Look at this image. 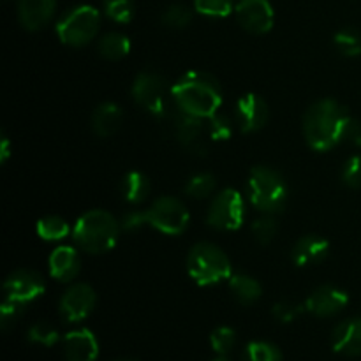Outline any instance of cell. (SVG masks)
I'll use <instances>...</instances> for the list:
<instances>
[{
    "mask_svg": "<svg viewBox=\"0 0 361 361\" xmlns=\"http://www.w3.org/2000/svg\"><path fill=\"white\" fill-rule=\"evenodd\" d=\"M351 115L345 106L335 99L314 102L303 115V136L309 147L317 152H328L344 141V130Z\"/></svg>",
    "mask_w": 361,
    "mask_h": 361,
    "instance_id": "1",
    "label": "cell"
},
{
    "mask_svg": "<svg viewBox=\"0 0 361 361\" xmlns=\"http://www.w3.org/2000/svg\"><path fill=\"white\" fill-rule=\"evenodd\" d=\"M171 95L176 108L203 120L219 113V108L222 106L221 83L217 78L201 71H189L182 74L173 83Z\"/></svg>",
    "mask_w": 361,
    "mask_h": 361,
    "instance_id": "2",
    "label": "cell"
},
{
    "mask_svg": "<svg viewBox=\"0 0 361 361\" xmlns=\"http://www.w3.org/2000/svg\"><path fill=\"white\" fill-rule=\"evenodd\" d=\"M122 226L109 212L90 210L81 215L73 228V240L78 249L87 254H104L118 242Z\"/></svg>",
    "mask_w": 361,
    "mask_h": 361,
    "instance_id": "3",
    "label": "cell"
},
{
    "mask_svg": "<svg viewBox=\"0 0 361 361\" xmlns=\"http://www.w3.org/2000/svg\"><path fill=\"white\" fill-rule=\"evenodd\" d=\"M247 197L250 204L263 214H279L284 210L289 197L284 176L268 166H256L247 178Z\"/></svg>",
    "mask_w": 361,
    "mask_h": 361,
    "instance_id": "4",
    "label": "cell"
},
{
    "mask_svg": "<svg viewBox=\"0 0 361 361\" xmlns=\"http://www.w3.org/2000/svg\"><path fill=\"white\" fill-rule=\"evenodd\" d=\"M187 271L197 286L221 284L233 275L229 257L210 242H200L189 250Z\"/></svg>",
    "mask_w": 361,
    "mask_h": 361,
    "instance_id": "5",
    "label": "cell"
},
{
    "mask_svg": "<svg viewBox=\"0 0 361 361\" xmlns=\"http://www.w3.org/2000/svg\"><path fill=\"white\" fill-rule=\"evenodd\" d=\"M133 97L141 108L161 120H168L176 108L171 95V87L164 76L154 71H143L133 83Z\"/></svg>",
    "mask_w": 361,
    "mask_h": 361,
    "instance_id": "6",
    "label": "cell"
},
{
    "mask_svg": "<svg viewBox=\"0 0 361 361\" xmlns=\"http://www.w3.org/2000/svg\"><path fill=\"white\" fill-rule=\"evenodd\" d=\"M99 27H101L99 11L92 6H78L67 11L56 21V34L63 44L81 48L97 35Z\"/></svg>",
    "mask_w": 361,
    "mask_h": 361,
    "instance_id": "7",
    "label": "cell"
},
{
    "mask_svg": "<svg viewBox=\"0 0 361 361\" xmlns=\"http://www.w3.org/2000/svg\"><path fill=\"white\" fill-rule=\"evenodd\" d=\"M245 200L235 189H224L212 200L207 222L217 231H236L245 221Z\"/></svg>",
    "mask_w": 361,
    "mask_h": 361,
    "instance_id": "8",
    "label": "cell"
},
{
    "mask_svg": "<svg viewBox=\"0 0 361 361\" xmlns=\"http://www.w3.org/2000/svg\"><path fill=\"white\" fill-rule=\"evenodd\" d=\"M147 219L150 228L169 236L182 235L190 222L185 204L173 196H162L155 200V203L147 210Z\"/></svg>",
    "mask_w": 361,
    "mask_h": 361,
    "instance_id": "9",
    "label": "cell"
},
{
    "mask_svg": "<svg viewBox=\"0 0 361 361\" xmlns=\"http://www.w3.org/2000/svg\"><path fill=\"white\" fill-rule=\"evenodd\" d=\"M95 302H97V295H95L92 286L85 284V282L73 284L60 298V317L66 323H80V321L87 319L90 316L95 307Z\"/></svg>",
    "mask_w": 361,
    "mask_h": 361,
    "instance_id": "10",
    "label": "cell"
},
{
    "mask_svg": "<svg viewBox=\"0 0 361 361\" xmlns=\"http://www.w3.org/2000/svg\"><path fill=\"white\" fill-rule=\"evenodd\" d=\"M168 120H171L176 140H178V143L182 145L183 148H187V150L194 155H204V152H207V145H204V137H203L204 136L203 118L190 115V113L182 111L180 108H175Z\"/></svg>",
    "mask_w": 361,
    "mask_h": 361,
    "instance_id": "11",
    "label": "cell"
},
{
    "mask_svg": "<svg viewBox=\"0 0 361 361\" xmlns=\"http://www.w3.org/2000/svg\"><path fill=\"white\" fill-rule=\"evenodd\" d=\"M235 14L242 28L250 34H267L274 27L275 13L268 0H240L235 7Z\"/></svg>",
    "mask_w": 361,
    "mask_h": 361,
    "instance_id": "12",
    "label": "cell"
},
{
    "mask_svg": "<svg viewBox=\"0 0 361 361\" xmlns=\"http://www.w3.org/2000/svg\"><path fill=\"white\" fill-rule=\"evenodd\" d=\"M44 289L46 284L37 271L16 270L4 282V298L27 305L41 295H44Z\"/></svg>",
    "mask_w": 361,
    "mask_h": 361,
    "instance_id": "13",
    "label": "cell"
},
{
    "mask_svg": "<svg viewBox=\"0 0 361 361\" xmlns=\"http://www.w3.org/2000/svg\"><path fill=\"white\" fill-rule=\"evenodd\" d=\"M268 118H270V109L261 95L245 94L236 102V123L242 133H257L267 126Z\"/></svg>",
    "mask_w": 361,
    "mask_h": 361,
    "instance_id": "14",
    "label": "cell"
},
{
    "mask_svg": "<svg viewBox=\"0 0 361 361\" xmlns=\"http://www.w3.org/2000/svg\"><path fill=\"white\" fill-rule=\"evenodd\" d=\"M349 296L335 286H319L305 300V310L317 317H331L348 307Z\"/></svg>",
    "mask_w": 361,
    "mask_h": 361,
    "instance_id": "15",
    "label": "cell"
},
{
    "mask_svg": "<svg viewBox=\"0 0 361 361\" xmlns=\"http://www.w3.org/2000/svg\"><path fill=\"white\" fill-rule=\"evenodd\" d=\"M63 355L66 361H95L99 355L97 338L87 328L71 331L63 337Z\"/></svg>",
    "mask_w": 361,
    "mask_h": 361,
    "instance_id": "16",
    "label": "cell"
},
{
    "mask_svg": "<svg viewBox=\"0 0 361 361\" xmlns=\"http://www.w3.org/2000/svg\"><path fill=\"white\" fill-rule=\"evenodd\" d=\"M55 7V0H18V18L27 30H41L51 21Z\"/></svg>",
    "mask_w": 361,
    "mask_h": 361,
    "instance_id": "17",
    "label": "cell"
},
{
    "mask_svg": "<svg viewBox=\"0 0 361 361\" xmlns=\"http://www.w3.org/2000/svg\"><path fill=\"white\" fill-rule=\"evenodd\" d=\"M330 252V243L319 235L302 236L291 250V259L296 267H312L323 263Z\"/></svg>",
    "mask_w": 361,
    "mask_h": 361,
    "instance_id": "18",
    "label": "cell"
},
{
    "mask_svg": "<svg viewBox=\"0 0 361 361\" xmlns=\"http://www.w3.org/2000/svg\"><path fill=\"white\" fill-rule=\"evenodd\" d=\"M49 275L55 281L71 282L78 277L81 270V257L78 250L71 245L56 247L48 261Z\"/></svg>",
    "mask_w": 361,
    "mask_h": 361,
    "instance_id": "19",
    "label": "cell"
},
{
    "mask_svg": "<svg viewBox=\"0 0 361 361\" xmlns=\"http://www.w3.org/2000/svg\"><path fill=\"white\" fill-rule=\"evenodd\" d=\"M331 345L334 351L345 356L361 355V319H345L337 324L331 334Z\"/></svg>",
    "mask_w": 361,
    "mask_h": 361,
    "instance_id": "20",
    "label": "cell"
},
{
    "mask_svg": "<svg viewBox=\"0 0 361 361\" xmlns=\"http://www.w3.org/2000/svg\"><path fill=\"white\" fill-rule=\"evenodd\" d=\"M123 111L115 102H102L92 115V129L97 136L109 137L122 127Z\"/></svg>",
    "mask_w": 361,
    "mask_h": 361,
    "instance_id": "21",
    "label": "cell"
},
{
    "mask_svg": "<svg viewBox=\"0 0 361 361\" xmlns=\"http://www.w3.org/2000/svg\"><path fill=\"white\" fill-rule=\"evenodd\" d=\"M120 192L129 204H141L150 194V180L141 171H129L122 178Z\"/></svg>",
    "mask_w": 361,
    "mask_h": 361,
    "instance_id": "22",
    "label": "cell"
},
{
    "mask_svg": "<svg viewBox=\"0 0 361 361\" xmlns=\"http://www.w3.org/2000/svg\"><path fill=\"white\" fill-rule=\"evenodd\" d=\"M229 289H231L233 296L236 302L243 303V305H252L263 295V288L259 282L254 277L245 274H235L229 277Z\"/></svg>",
    "mask_w": 361,
    "mask_h": 361,
    "instance_id": "23",
    "label": "cell"
},
{
    "mask_svg": "<svg viewBox=\"0 0 361 361\" xmlns=\"http://www.w3.org/2000/svg\"><path fill=\"white\" fill-rule=\"evenodd\" d=\"M99 55L106 60H120L129 55L130 39L120 32H109L99 41Z\"/></svg>",
    "mask_w": 361,
    "mask_h": 361,
    "instance_id": "24",
    "label": "cell"
},
{
    "mask_svg": "<svg viewBox=\"0 0 361 361\" xmlns=\"http://www.w3.org/2000/svg\"><path fill=\"white\" fill-rule=\"evenodd\" d=\"M35 231L41 240L46 242H60V240L67 238L69 236L71 228L62 217H56V215H49V217L41 219L35 226Z\"/></svg>",
    "mask_w": 361,
    "mask_h": 361,
    "instance_id": "25",
    "label": "cell"
},
{
    "mask_svg": "<svg viewBox=\"0 0 361 361\" xmlns=\"http://www.w3.org/2000/svg\"><path fill=\"white\" fill-rule=\"evenodd\" d=\"M335 48L338 49V53L349 59H355V56L361 55V32L355 27H345L335 34L334 37Z\"/></svg>",
    "mask_w": 361,
    "mask_h": 361,
    "instance_id": "26",
    "label": "cell"
},
{
    "mask_svg": "<svg viewBox=\"0 0 361 361\" xmlns=\"http://www.w3.org/2000/svg\"><path fill=\"white\" fill-rule=\"evenodd\" d=\"M215 176L212 173H197L192 175L185 183V194L194 200H204L215 190Z\"/></svg>",
    "mask_w": 361,
    "mask_h": 361,
    "instance_id": "27",
    "label": "cell"
},
{
    "mask_svg": "<svg viewBox=\"0 0 361 361\" xmlns=\"http://www.w3.org/2000/svg\"><path fill=\"white\" fill-rule=\"evenodd\" d=\"M243 361H282V353L270 342H250L243 353Z\"/></svg>",
    "mask_w": 361,
    "mask_h": 361,
    "instance_id": "28",
    "label": "cell"
},
{
    "mask_svg": "<svg viewBox=\"0 0 361 361\" xmlns=\"http://www.w3.org/2000/svg\"><path fill=\"white\" fill-rule=\"evenodd\" d=\"M250 229H252V235L257 243H261V245H268V243L274 242L275 236H277L279 224L277 221H275L274 215L264 214L263 217L256 219V221L252 222Z\"/></svg>",
    "mask_w": 361,
    "mask_h": 361,
    "instance_id": "29",
    "label": "cell"
},
{
    "mask_svg": "<svg viewBox=\"0 0 361 361\" xmlns=\"http://www.w3.org/2000/svg\"><path fill=\"white\" fill-rule=\"evenodd\" d=\"M235 7V0H194V9L208 18H226Z\"/></svg>",
    "mask_w": 361,
    "mask_h": 361,
    "instance_id": "30",
    "label": "cell"
},
{
    "mask_svg": "<svg viewBox=\"0 0 361 361\" xmlns=\"http://www.w3.org/2000/svg\"><path fill=\"white\" fill-rule=\"evenodd\" d=\"M104 13L116 23H129L134 18L136 7L133 0H104Z\"/></svg>",
    "mask_w": 361,
    "mask_h": 361,
    "instance_id": "31",
    "label": "cell"
},
{
    "mask_svg": "<svg viewBox=\"0 0 361 361\" xmlns=\"http://www.w3.org/2000/svg\"><path fill=\"white\" fill-rule=\"evenodd\" d=\"M190 21H192V11L183 4H173L162 13V23L168 28L180 30V28H185Z\"/></svg>",
    "mask_w": 361,
    "mask_h": 361,
    "instance_id": "32",
    "label": "cell"
},
{
    "mask_svg": "<svg viewBox=\"0 0 361 361\" xmlns=\"http://www.w3.org/2000/svg\"><path fill=\"white\" fill-rule=\"evenodd\" d=\"M233 133H235V123L229 116L215 113L208 118V136L212 137V141H228L231 140Z\"/></svg>",
    "mask_w": 361,
    "mask_h": 361,
    "instance_id": "33",
    "label": "cell"
},
{
    "mask_svg": "<svg viewBox=\"0 0 361 361\" xmlns=\"http://www.w3.org/2000/svg\"><path fill=\"white\" fill-rule=\"evenodd\" d=\"M27 338L32 342V344H41L46 345V348H51L59 342V331L51 326L46 321H39V323L32 324L28 328Z\"/></svg>",
    "mask_w": 361,
    "mask_h": 361,
    "instance_id": "34",
    "label": "cell"
},
{
    "mask_svg": "<svg viewBox=\"0 0 361 361\" xmlns=\"http://www.w3.org/2000/svg\"><path fill=\"white\" fill-rule=\"evenodd\" d=\"M210 344L217 355H228L236 344V331L229 326H219L212 331Z\"/></svg>",
    "mask_w": 361,
    "mask_h": 361,
    "instance_id": "35",
    "label": "cell"
},
{
    "mask_svg": "<svg viewBox=\"0 0 361 361\" xmlns=\"http://www.w3.org/2000/svg\"><path fill=\"white\" fill-rule=\"evenodd\" d=\"M303 310H305V303L302 305V303L291 302V300H282V302H277L274 305V317L279 323L288 324L298 319Z\"/></svg>",
    "mask_w": 361,
    "mask_h": 361,
    "instance_id": "36",
    "label": "cell"
},
{
    "mask_svg": "<svg viewBox=\"0 0 361 361\" xmlns=\"http://www.w3.org/2000/svg\"><path fill=\"white\" fill-rule=\"evenodd\" d=\"M25 309H27V305H23V303L4 298L2 307H0V324H2L4 330H9L11 326H14L23 317Z\"/></svg>",
    "mask_w": 361,
    "mask_h": 361,
    "instance_id": "37",
    "label": "cell"
},
{
    "mask_svg": "<svg viewBox=\"0 0 361 361\" xmlns=\"http://www.w3.org/2000/svg\"><path fill=\"white\" fill-rule=\"evenodd\" d=\"M342 182L349 189H361V155H353L344 162Z\"/></svg>",
    "mask_w": 361,
    "mask_h": 361,
    "instance_id": "38",
    "label": "cell"
},
{
    "mask_svg": "<svg viewBox=\"0 0 361 361\" xmlns=\"http://www.w3.org/2000/svg\"><path fill=\"white\" fill-rule=\"evenodd\" d=\"M120 226H122V231L127 233H136L140 231L141 228L148 226V219H147V210H130L127 212L126 215L120 221Z\"/></svg>",
    "mask_w": 361,
    "mask_h": 361,
    "instance_id": "39",
    "label": "cell"
},
{
    "mask_svg": "<svg viewBox=\"0 0 361 361\" xmlns=\"http://www.w3.org/2000/svg\"><path fill=\"white\" fill-rule=\"evenodd\" d=\"M344 141H348L353 147H361V122L356 118H349L344 130Z\"/></svg>",
    "mask_w": 361,
    "mask_h": 361,
    "instance_id": "40",
    "label": "cell"
},
{
    "mask_svg": "<svg viewBox=\"0 0 361 361\" xmlns=\"http://www.w3.org/2000/svg\"><path fill=\"white\" fill-rule=\"evenodd\" d=\"M11 152H9V137L4 136L2 134V147H0V161L6 162L9 159Z\"/></svg>",
    "mask_w": 361,
    "mask_h": 361,
    "instance_id": "41",
    "label": "cell"
},
{
    "mask_svg": "<svg viewBox=\"0 0 361 361\" xmlns=\"http://www.w3.org/2000/svg\"><path fill=\"white\" fill-rule=\"evenodd\" d=\"M212 361H229V358H226L224 355H219L217 358H214V360H212Z\"/></svg>",
    "mask_w": 361,
    "mask_h": 361,
    "instance_id": "42",
    "label": "cell"
},
{
    "mask_svg": "<svg viewBox=\"0 0 361 361\" xmlns=\"http://www.w3.org/2000/svg\"><path fill=\"white\" fill-rule=\"evenodd\" d=\"M116 361H134V360H116Z\"/></svg>",
    "mask_w": 361,
    "mask_h": 361,
    "instance_id": "43",
    "label": "cell"
}]
</instances>
